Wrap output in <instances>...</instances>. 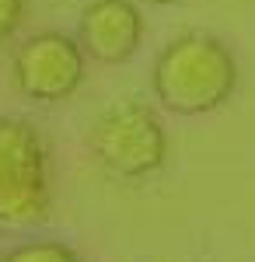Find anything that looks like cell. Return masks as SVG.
<instances>
[{
	"label": "cell",
	"mask_w": 255,
	"mask_h": 262,
	"mask_svg": "<svg viewBox=\"0 0 255 262\" xmlns=\"http://www.w3.org/2000/svg\"><path fill=\"white\" fill-rule=\"evenodd\" d=\"M25 21V0H0V46L11 39Z\"/></svg>",
	"instance_id": "cell-7"
},
{
	"label": "cell",
	"mask_w": 255,
	"mask_h": 262,
	"mask_svg": "<svg viewBox=\"0 0 255 262\" xmlns=\"http://www.w3.org/2000/svg\"><path fill=\"white\" fill-rule=\"evenodd\" d=\"M84 81V49L63 32H39L14 53V84L28 101H67Z\"/></svg>",
	"instance_id": "cell-4"
},
{
	"label": "cell",
	"mask_w": 255,
	"mask_h": 262,
	"mask_svg": "<svg viewBox=\"0 0 255 262\" xmlns=\"http://www.w3.org/2000/svg\"><path fill=\"white\" fill-rule=\"evenodd\" d=\"M0 262H84L63 242H53V238H35V242H25L18 248H11L7 255H0Z\"/></svg>",
	"instance_id": "cell-6"
},
{
	"label": "cell",
	"mask_w": 255,
	"mask_h": 262,
	"mask_svg": "<svg viewBox=\"0 0 255 262\" xmlns=\"http://www.w3.org/2000/svg\"><path fill=\"white\" fill-rule=\"evenodd\" d=\"M84 56L105 67L126 63L143 42V14L133 0H91L77 21Z\"/></svg>",
	"instance_id": "cell-5"
},
{
	"label": "cell",
	"mask_w": 255,
	"mask_h": 262,
	"mask_svg": "<svg viewBox=\"0 0 255 262\" xmlns=\"http://www.w3.org/2000/svg\"><path fill=\"white\" fill-rule=\"evenodd\" d=\"M49 150L25 119H0V227H35L49 217Z\"/></svg>",
	"instance_id": "cell-2"
},
{
	"label": "cell",
	"mask_w": 255,
	"mask_h": 262,
	"mask_svg": "<svg viewBox=\"0 0 255 262\" xmlns=\"http://www.w3.org/2000/svg\"><path fill=\"white\" fill-rule=\"evenodd\" d=\"M147 4H154V7H168V4H178V0H147Z\"/></svg>",
	"instance_id": "cell-8"
},
{
	"label": "cell",
	"mask_w": 255,
	"mask_h": 262,
	"mask_svg": "<svg viewBox=\"0 0 255 262\" xmlns=\"http://www.w3.org/2000/svg\"><path fill=\"white\" fill-rule=\"evenodd\" d=\"M88 143L95 161L116 179H147L168 161V133L140 101H122L101 112Z\"/></svg>",
	"instance_id": "cell-3"
},
{
	"label": "cell",
	"mask_w": 255,
	"mask_h": 262,
	"mask_svg": "<svg viewBox=\"0 0 255 262\" xmlns=\"http://www.w3.org/2000/svg\"><path fill=\"white\" fill-rule=\"evenodd\" d=\"M238 63L235 53L214 35H182L161 49L151 74L157 101L175 116L217 112L235 95Z\"/></svg>",
	"instance_id": "cell-1"
}]
</instances>
